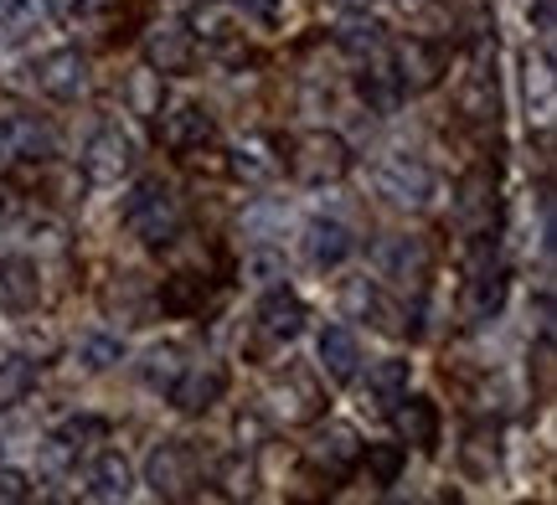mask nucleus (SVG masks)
<instances>
[{"instance_id": "f257e3e1", "label": "nucleus", "mask_w": 557, "mask_h": 505, "mask_svg": "<svg viewBox=\"0 0 557 505\" xmlns=\"http://www.w3.org/2000/svg\"><path fill=\"white\" fill-rule=\"evenodd\" d=\"M351 171V150L341 135L331 129H305L295 144H289V176L305 186H325V181H341Z\"/></svg>"}, {"instance_id": "f03ea898", "label": "nucleus", "mask_w": 557, "mask_h": 505, "mask_svg": "<svg viewBox=\"0 0 557 505\" xmlns=\"http://www.w3.org/2000/svg\"><path fill=\"white\" fill-rule=\"evenodd\" d=\"M120 217H124V227L135 232L139 243H150V248H165L181 232V206H176V197H171L160 181L139 186L135 197L124 202Z\"/></svg>"}, {"instance_id": "7ed1b4c3", "label": "nucleus", "mask_w": 557, "mask_h": 505, "mask_svg": "<svg viewBox=\"0 0 557 505\" xmlns=\"http://www.w3.org/2000/svg\"><path fill=\"white\" fill-rule=\"evenodd\" d=\"M269 413L284 418L289 428L325 418V387H320V377L310 366H289V371L269 387Z\"/></svg>"}, {"instance_id": "20e7f679", "label": "nucleus", "mask_w": 557, "mask_h": 505, "mask_svg": "<svg viewBox=\"0 0 557 505\" xmlns=\"http://www.w3.org/2000/svg\"><path fill=\"white\" fill-rule=\"evenodd\" d=\"M145 475H150V490H156L160 501H186V495H191V485L201 480L197 449L181 444V439H171V444H160L156 454H150Z\"/></svg>"}, {"instance_id": "39448f33", "label": "nucleus", "mask_w": 557, "mask_h": 505, "mask_svg": "<svg viewBox=\"0 0 557 505\" xmlns=\"http://www.w3.org/2000/svg\"><path fill=\"white\" fill-rule=\"evenodd\" d=\"M449 67V52L429 37H408L393 47V78H398L403 93H429Z\"/></svg>"}, {"instance_id": "423d86ee", "label": "nucleus", "mask_w": 557, "mask_h": 505, "mask_svg": "<svg viewBox=\"0 0 557 505\" xmlns=\"http://www.w3.org/2000/svg\"><path fill=\"white\" fill-rule=\"evenodd\" d=\"M145 62L156 73H191L197 67V31L191 21H160L145 41Z\"/></svg>"}, {"instance_id": "0eeeda50", "label": "nucleus", "mask_w": 557, "mask_h": 505, "mask_svg": "<svg viewBox=\"0 0 557 505\" xmlns=\"http://www.w3.org/2000/svg\"><path fill=\"white\" fill-rule=\"evenodd\" d=\"M455 212L465 227H475L480 238H491V217H496V171L491 165H475V171L459 176Z\"/></svg>"}, {"instance_id": "6e6552de", "label": "nucleus", "mask_w": 557, "mask_h": 505, "mask_svg": "<svg viewBox=\"0 0 557 505\" xmlns=\"http://www.w3.org/2000/svg\"><path fill=\"white\" fill-rule=\"evenodd\" d=\"M37 88L47 93V99L58 103H73L88 88V62H83L78 47H58V52H47V58L37 62Z\"/></svg>"}, {"instance_id": "1a4fd4ad", "label": "nucleus", "mask_w": 557, "mask_h": 505, "mask_svg": "<svg viewBox=\"0 0 557 505\" xmlns=\"http://www.w3.org/2000/svg\"><path fill=\"white\" fill-rule=\"evenodd\" d=\"M222 392H227V366L222 362L181 366L176 387H171V397H176L181 413H207L212 403H222Z\"/></svg>"}, {"instance_id": "9d476101", "label": "nucleus", "mask_w": 557, "mask_h": 505, "mask_svg": "<svg viewBox=\"0 0 557 505\" xmlns=\"http://www.w3.org/2000/svg\"><path fill=\"white\" fill-rule=\"evenodd\" d=\"M377 186H382V197H393V202L423 206L429 191H434V176H429V165L413 161V155H387L377 171Z\"/></svg>"}, {"instance_id": "9b49d317", "label": "nucleus", "mask_w": 557, "mask_h": 505, "mask_svg": "<svg viewBox=\"0 0 557 505\" xmlns=\"http://www.w3.org/2000/svg\"><path fill=\"white\" fill-rule=\"evenodd\" d=\"M500 304H506V274H500L496 263H491V268H475V274L465 279V294H459V320L485 325L500 315Z\"/></svg>"}, {"instance_id": "f8f14e48", "label": "nucleus", "mask_w": 557, "mask_h": 505, "mask_svg": "<svg viewBox=\"0 0 557 505\" xmlns=\"http://www.w3.org/2000/svg\"><path fill=\"white\" fill-rule=\"evenodd\" d=\"M459 114L475 119V124H496V114H500L496 67H491V58H485V47H480L475 62H470V78L459 83Z\"/></svg>"}, {"instance_id": "ddd939ff", "label": "nucleus", "mask_w": 557, "mask_h": 505, "mask_svg": "<svg viewBox=\"0 0 557 505\" xmlns=\"http://www.w3.org/2000/svg\"><path fill=\"white\" fill-rule=\"evenodd\" d=\"M129 140H124L114 124H103L99 135L88 140V150H83V181H120L124 171H129Z\"/></svg>"}, {"instance_id": "4468645a", "label": "nucleus", "mask_w": 557, "mask_h": 505, "mask_svg": "<svg viewBox=\"0 0 557 505\" xmlns=\"http://www.w3.org/2000/svg\"><path fill=\"white\" fill-rule=\"evenodd\" d=\"M0 144H5L11 155L37 165L58 150V135H52V124H41L37 114H5V119H0Z\"/></svg>"}, {"instance_id": "2eb2a0df", "label": "nucleus", "mask_w": 557, "mask_h": 505, "mask_svg": "<svg viewBox=\"0 0 557 505\" xmlns=\"http://www.w3.org/2000/svg\"><path fill=\"white\" fill-rule=\"evenodd\" d=\"M310 465H315L325 480H346V475L361 465L357 433H351L346 424H331V428H325V433L315 439V444H310Z\"/></svg>"}, {"instance_id": "dca6fc26", "label": "nucleus", "mask_w": 557, "mask_h": 505, "mask_svg": "<svg viewBox=\"0 0 557 505\" xmlns=\"http://www.w3.org/2000/svg\"><path fill=\"white\" fill-rule=\"evenodd\" d=\"M212 135H218V124H212V114H207L201 103H181V109H171V114L160 119V140L171 144V150L212 144Z\"/></svg>"}, {"instance_id": "f3484780", "label": "nucleus", "mask_w": 557, "mask_h": 505, "mask_svg": "<svg viewBox=\"0 0 557 505\" xmlns=\"http://www.w3.org/2000/svg\"><path fill=\"white\" fill-rule=\"evenodd\" d=\"M553 109H557V73L553 58H527V119L537 124L542 135L553 129Z\"/></svg>"}, {"instance_id": "a211bd4d", "label": "nucleus", "mask_w": 557, "mask_h": 505, "mask_svg": "<svg viewBox=\"0 0 557 505\" xmlns=\"http://www.w3.org/2000/svg\"><path fill=\"white\" fill-rule=\"evenodd\" d=\"M393 418H398V433L413 449H423V454L438 449V403L434 397H408V392H403V407H393Z\"/></svg>"}, {"instance_id": "6ab92c4d", "label": "nucleus", "mask_w": 557, "mask_h": 505, "mask_svg": "<svg viewBox=\"0 0 557 505\" xmlns=\"http://www.w3.org/2000/svg\"><path fill=\"white\" fill-rule=\"evenodd\" d=\"M259 330H263V341H295L299 330H305V304H299V294H289V289L263 294Z\"/></svg>"}, {"instance_id": "aec40b11", "label": "nucleus", "mask_w": 557, "mask_h": 505, "mask_svg": "<svg viewBox=\"0 0 557 505\" xmlns=\"http://www.w3.org/2000/svg\"><path fill=\"white\" fill-rule=\"evenodd\" d=\"M357 362H361L357 336H351L346 325H325V330H320V366H325L336 382H351V377H357Z\"/></svg>"}, {"instance_id": "412c9836", "label": "nucleus", "mask_w": 557, "mask_h": 505, "mask_svg": "<svg viewBox=\"0 0 557 505\" xmlns=\"http://www.w3.org/2000/svg\"><path fill=\"white\" fill-rule=\"evenodd\" d=\"M124 103H129V114H139V119H160V109H165V73H156L150 62L135 67L124 78Z\"/></svg>"}, {"instance_id": "4be33fe9", "label": "nucleus", "mask_w": 557, "mask_h": 505, "mask_svg": "<svg viewBox=\"0 0 557 505\" xmlns=\"http://www.w3.org/2000/svg\"><path fill=\"white\" fill-rule=\"evenodd\" d=\"M41 294L37 283V268L26 258H0V304L5 310H32Z\"/></svg>"}, {"instance_id": "5701e85b", "label": "nucleus", "mask_w": 557, "mask_h": 505, "mask_svg": "<svg viewBox=\"0 0 557 505\" xmlns=\"http://www.w3.org/2000/svg\"><path fill=\"white\" fill-rule=\"evenodd\" d=\"M305 253H310L315 268H336V263H346V253H351V232L341 223H310L305 227Z\"/></svg>"}, {"instance_id": "b1692460", "label": "nucleus", "mask_w": 557, "mask_h": 505, "mask_svg": "<svg viewBox=\"0 0 557 505\" xmlns=\"http://www.w3.org/2000/svg\"><path fill=\"white\" fill-rule=\"evenodd\" d=\"M382 258H387V268H393V279L423 283L429 279V268H434V248H429V238H398L393 248H382Z\"/></svg>"}, {"instance_id": "393cba45", "label": "nucleus", "mask_w": 557, "mask_h": 505, "mask_svg": "<svg viewBox=\"0 0 557 505\" xmlns=\"http://www.w3.org/2000/svg\"><path fill=\"white\" fill-rule=\"evenodd\" d=\"M201 304H207V279L201 274H171V279L160 283V310L165 315H197Z\"/></svg>"}, {"instance_id": "a878e982", "label": "nucleus", "mask_w": 557, "mask_h": 505, "mask_svg": "<svg viewBox=\"0 0 557 505\" xmlns=\"http://www.w3.org/2000/svg\"><path fill=\"white\" fill-rule=\"evenodd\" d=\"M403 392H408V362H382L372 366V377H367V397L377 413H393L403 403Z\"/></svg>"}, {"instance_id": "bb28decb", "label": "nucleus", "mask_w": 557, "mask_h": 505, "mask_svg": "<svg viewBox=\"0 0 557 505\" xmlns=\"http://www.w3.org/2000/svg\"><path fill=\"white\" fill-rule=\"evenodd\" d=\"M181 345H156V351H145V362H139V377L145 387H160V392H171L181 377Z\"/></svg>"}, {"instance_id": "cd10ccee", "label": "nucleus", "mask_w": 557, "mask_h": 505, "mask_svg": "<svg viewBox=\"0 0 557 505\" xmlns=\"http://www.w3.org/2000/svg\"><path fill=\"white\" fill-rule=\"evenodd\" d=\"M129 485H135V469L124 465V454H99V465H94V495H103V501H114V495H129Z\"/></svg>"}, {"instance_id": "c85d7f7f", "label": "nucleus", "mask_w": 557, "mask_h": 505, "mask_svg": "<svg viewBox=\"0 0 557 505\" xmlns=\"http://www.w3.org/2000/svg\"><path fill=\"white\" fill-rule=\"evenodd\" d=\"M32 387H37V362H26V356L0 362V407L26 403V392H32Z\"/></svg>"}, {"instance_id": "c756f323", "label": "nucleus", "mask_w": 557, "mask_h": 505, "mask_svg": "<svg viewBox=\"0 0 557 505\" xmlns=\"http://www.w3.org/2000/svg\"><path fill=\"white\" fill-rule=\"evenodd\" d=\"M459 465H465L470 480H491L496 475V439L491 433H470L465 449H459Z\"/></svg>"}, {"instance_id": "7c9ffc66", "label": "nucleus", "mask_w": 557, "mask_h": 505, "mask_svg": "<svg viewBox=\"0 0 557 505\" xmlns=\"http://www.w3.org/2000/svg\"><path fill=\"white\" fill-rule=\"evenodd\" d=\"M361 459H367V475H372V485H393L403 475V444H367L361 449Z\"/></svg>"}, {"instance_id": "2f4dec72", "label": "nucleus", "mask_w": 557, "mask_h": 505, "mask_svg": "<svg viewBox=\"0 0 557 505\" xmlns=\"http://www.w3.org/2000/svg\"><path fill=\"white\" fill-rule=\"evenodd\" d=\"M341 52H351V58H372V52H382V31L372 26V21H346L336 31Z\"/></svg>"}, {"instance_id": "473e14b6", "label": "nucleus", "mask_w": 557, "mask_h": 505, "mask_svg": "<svg viewBox=\"0 0 557 505\" xmlns=\"http://www.w3.org/2000/svg\"><path fill=\"white\" fill-rule=\"evenodd\" d=\"M263 150H269V140H243L238 161H227V165H233L238 176H248V181H263V176H274L278 171V161H269Z\"/></svg>"}, {"instance_id": "72a5a7b5", "label": "nucleus", "mask_w": 557, "mask_h": 505, "mask_svg": "<svg viewBox=\"0 0 557 505\" xmlns=\"http://www.w3.org/2000/svg\"><path fill=\"white\" fill-rule=\"evenodd\" d=\"M553 336L542 330L537 345H532V377H537V403H553Z\"/></svg>"}, {"instance_id": "f704fd0d", "label": "nucleus", "mask_w": 557, "mask_h": 505, "mask_svg": "<svg viewBox=\"0 0 557 505\" xmlns=\"http://www.w3.org/2000/svg\"><path fill=\"white\" fill-rule=\"evenodd\" d=\"M103 433H109V424H103V418H73V424L62 428V439H67V449H78V444H99Z\"/></svg>"}, {"instance_id": "c9c22d12", "label": "nucleus", "mask_w": 557, "mask_h": 505, "mask_svg": "<svg viewBox=\"0 0 557 505\" xmlns=\"http://www.w3.org/2000/svg\"><path fill=\"white\" fill-rule=\"evenodd\" d=\"M83 362L88 366H114L120 362V341H114V336H88V341H83Z\"/></svg>"}, {"instance_id": "e433bc0d", "label": "nucleus", "mask_w": 557, "mask_h": 505, "mask_svg": "<svg viewBox=\"0 0 557 505\" xmlns=\"http://www.w3.org/2000/svg\"><path fill=\"white\" fill-rule=\"evenodd\" d=\"M11 501H26V475L0 469V505H11Z\"/></svg>"}, {"instance_id": "4c0bfd02", "label": "nucleus", "mask_w": 557, "mask_h": 505, "mask_svg": "<svg viewBox=\"0 0 557 505\" xmlns=\"http://www.w3.org/2000/svg\"><path fill=\"white\" fill-rule=\"evenodd\" d=\"M253 490V469L248 465H227V495H248Z\"/></svg>"}, {"instance_id": "58836bf2", "label": "nucleus", "mask_w": 557, "mask_h": 505, "mask_svg": "<svg viewBox=\"0 0 557 505\" xmlns=\"http://www.w3.org/2000/svg\"><path fill=\"white\" fill-rule=\"evenodd\" d=\"M259 433H263V424L253 418V413H243V418H238V439H248V449H253V444H259Z\"/></svg>"}, {"instance_id": "ea45409f", "label": "nucleus", "mask_w": 557, "mask_h": 505, "mask_svg": "<svg viewBox=\"0 0 557 505\" xmlns=\"http://www.w3.org/2000/svg\"><path fill=\"white\" fill-rule=\"evenodd\" d=\"M11 212H16V186L0 176V217H11Z\"/></svg>"}, {"instance_id": "a19ab883", "label": "nucleus", "mask_w": 557, "mask_h": 505, "mask_svg": "<svg viewBox=\"0 0 557 505\" xmlns=\"http://www.w3.org/2000/svg\"><path fill=\"white\" fill-rule=\"evenodd\" d=\"M537 31L553 37V0H537Z\"/></svg>"}, {"instance_id": "79ce46f5", "label": "nucleus", "mask_w": 557, "mask_h": 505, "mask_svg": "<svg viewBox=\"0 0 557 505\" xmlns=\"http://www.w3.org/2000/svg\"><path fill=\"white\" fill-rule=\"evenodd\" d=\"M341 5H367V0H341Z\"/></svg>"}]
</instances>
